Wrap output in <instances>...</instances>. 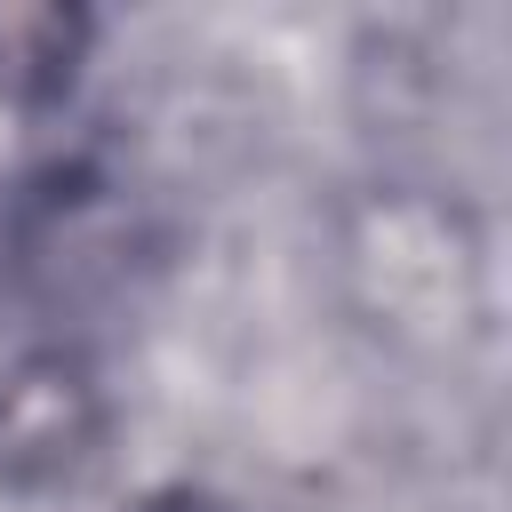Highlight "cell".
<instances>
[{
  "instance_id": "obj_1",
  "label": "cell",
  "mask_w": 512,
  "mask_h": 512,
  "mask_svg": "<svg viewBox=\"0 0 512 512\" xmlns=\"http://www.w3.org/2000/svg\"><path fill=\"white\" fill-rule=\"evenodd\" d=\"M104 384L88 352L40 344L0 368V488H56L104 448Z\"/></svg>"
},
{
  "instance_id": "obj_2",
  "label": "cell",
  "mask_w": 512,
  "mask_h": 512,
  "mask_svg": "<svg viewBox=\"0 0 512 512\" xmlns=\"http://www.w3.org/2000/svg\"><path fill=\"white\" fill-rule=\"evenodd\" d=\"M88 40L96 24L64 0H0V96L24 112L64 104L88 64Z\"/></svg>"
},
{
  "instance_id": "obj_3",
  "label": "cell",
  "mask_w": 512,
  "mask_h": 512,
  "mask_svg": "<svg viewBox=\"0 0 512 512\" xmlns=\"http://www.w3.org/2000/svg\"><path fill=\"white\" fill-rule=\"evenodd\" d=\"M136 512H240V504H224V496H208V488H152Z\"/></svg>"
}]
</instances>
